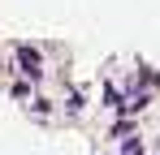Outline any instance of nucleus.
Wrapping results in <instances>:
<instances>
[{"label": "nucleus", "instance_id": "obj_1", "mask_svg": "<svg viewBox=\"0 0 160 155\" xmlns=\"http://www.w3.org/2000/svg\"><path fill=\"white\" fill-rule=\"evenodd\" d=\"M18 65H22V73H26V78H39V73H43V60H39V52H35V48H26V43L18 48Z\"/></svg>", "mask_w": 160, "mask_h": 155}]
</instances>
